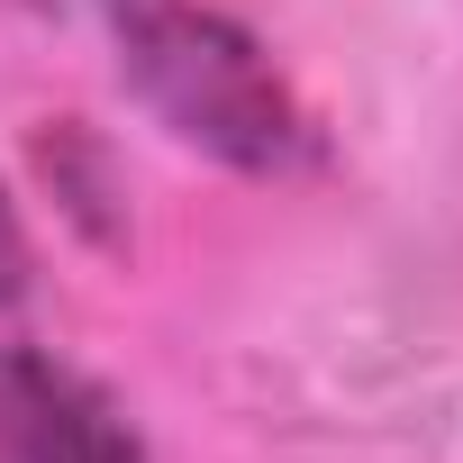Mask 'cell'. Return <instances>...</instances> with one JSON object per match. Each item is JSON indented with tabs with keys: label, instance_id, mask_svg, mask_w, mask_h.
<instances>
[{
	"label": "cell",
	"instance_id": "1",
	"mask_svg": "<svg viewBox=\"0 0 463 463\" xmlns=\"http://www.w3.org/2000/svg\"><path fill=\"white\" fill-rule=\"evenodd\" d=\"M128 91L209 164L246 182H300L327 164V137L291 73L264 55L255 28H237L209 0H100Z\"/></svg>",
	"mask_w": 463,
	"mask_h": 463
},
{
	"label": "cell",
	"instance_id": "2",
	"mask_svg": "<svg viewBox=\"0 0 463 463\" xmlns=\"http://www.w3.org/2000/svg\"><path fill=\"white\" fill-rule=\"evenodd\" d=\"M0 463H155L118 391L46 345H0Z\"/></svg>",
	"mask_w": 463,
	"mask_h": 463
},
{
	"label": "cell",
	"instance_id": "3",
	"mask_svg": "<svg viewBox=\"0 0 463 463\" xmlns=\"http://www.w3.org/2000/svg\"><path fill=\"white\" fill-rule=\"evenodd\" d=\"M19 291H28V227H19L10 191H0V309H19Z\"/></svg>",
	"mask_w": 463,
	"mask_h": 463
}]
</instances>
